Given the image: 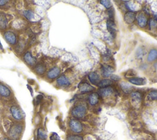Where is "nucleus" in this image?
<instances>
[{
  "mask_svg": "<svg viewBox=\"0 0 157 140\" xmlns=\"http://www.w3.org/2000/svg\"><path fill=\"white\" fill-rule=\"evenodd\" d=\"M24 131V127L20 124H15L12 125L7 132L9 138L11 140H18Z\"/></svg>",
  "mask_w": 157,
  "mask_h": 140,
  "instance_id": "obj_1",
  "label": "nucleus"
},
{
  "mask_svg": "<svg viewBox=\"0 0 157 140\" xmlns=\"http://www.w3.org/2000/svg\"><path fill=\"white\" fill-rule=\"evenodd\" d=\"M87 112V108L84 105L79 104L73 108L71 111L72 115L76 118H81L84 117Z\"/></svg>",
  "mask_w": 157,
  "mask_h": 140,
  "instance_id": "obj_2",
  "label": "nucleus"
},
{
  "mask_svg": "<svg viewBox=\"0 0 157 140\" xmlns=\"http://www.w3.org/2000/svg\"><path fill=\"white\" fill-rule=\"evenodd\" d=\"M10 112L13 118L16 121L20 122L24 119V114L20 108L16 105L12 106L10 108Z\"/></svg>",
  "mask_w": 157,
  "mask_h": 140,
  "instance_id": "obj_3",
  "label": "nucleus"
},
{
  "mask_svg": "<svg viewBox=\"0 0 157 140\" xmlns=\"http://www.w3.org/2000/svg\"><path fill=\"white\" fill-rule=\"evenodd\" d=\"M69 127L71 130L75 133H80L83 130L82 124L77 119H71L69 122Z\"/></svg>",
  "mask_w": 157,
  "mask_h": 140,
  "instance_id": "obj_4",
  "label": "nucleus"
},
{
  "mask_svg": "<svg viewBox=\"0 0 157 140\" xmlns=\"http://www.w3.org/2000/svg\"><path fill=\"white\" fill-rule=\"evenodd\" d=\"M4 38L6 39V41L11 45H14L16 43L17 38L14 33L10 31H8L4 33Z\"/></svg>",
  "mask_w": 157,
  "mask_h": 140,
  "instance_id": "obj_5",
  "label": "nucleus"
},
{
  "mask_svg": "<svg viewBox=\"0 0 157 140\" xmlns=\"http://www.w3.org/2000/svg\"><path fill=\"white\" fill-rule=\"evenodd\" d=\"M128 82L134 85H138V86H141L144 85L147 83V80L145 78L142 77H134V78H131L128 80Z\"/></svg>",
  "mask_w": 157,
  "mask_h": 140,
  "instance_id": "obj_6",
  "label": "nucleus"
},
{
  "mask_svg": "<svg viewBox=\"0 0 157 140\" xmlns=\"http://www.w3.org/2000/svg\"><path fill=\"white\" fill-rule=\"evenodd\" d=\"M57 83L58 86L61 87H67L71 85L69 79L64 75H61L58 77L57 80Z\"/></svg>",
  "mask_w": 157,
  "mask_h": 140,
  "instance_id": "obj_7",
  "label": "nucleus"
},
{
  "mask_svg": "<svg viewBox=\"0 0 157 140\" xmlns=\"http://www.w3.org/2000/svg\"><path fill=\"white\" fill-rule=\"evenodd\" d=\"M114 92V90L111 87H106V88H101L98 91V95L99 96H101V97L106 98L110 95H111Z\"/></svg>",
  "mask_w": 157,
  "mask_h": 140,
  "instance_id": "obj_8",
  "label": "nucleus"
},
{
  "mask_svg": "<svg viewBox=\"0 0 157 140\" xmlns=\"http://www.w3.org/2000/svg\"><path fill=\"white\" fill-rule=\"evenodd\" d=\"M60 74V69L58 67H53L47 72V77L49 79H55Z\"/></svg>",
  "mask_w": 157,
  "mask_h": 140,
  "instance_id": "obj_9",
  "label": "nucleus"
},
{
  "mask_svg": "<svg viewBox=\"0 0 157 140\" xmlns=\"http://www.w3.org/2000/svg\"><path fill=\"white\" fill-rule=\"evenodd\" d=\"M114 72V69L108 65H104L101 67V72L104 77H108L111 76L113 72Z\"/></svg>",
  "mask_w": 157,
  "mask_h": 140,
  "instance_id": "obj_10",
  "label": "nucleus"
},
{
  "mask_svg": "<svg viewBox=\"0 0 157 140\" xmlns=\"http://www.w3.org/2000/svg\"><path fill=\"white\" fill-rule=\"evenodd\" d=\"M137 21L138 25L141 28H144L147 24L148 20L145 16L142 13L139 14L137 16Z\"/></svg>",
  "mask_w": 157,
  "mask_h": 140,
  "instance_id": "obj_11",
  "label": "nucleus"
},
{
  "mask_svg": "<svg viewBox=\"0 0 157 140\" xmlns=\"http://www.w3.org/2000/svg\"><path fill=\"white\" fill-rule=\"evenodd\" d=\"M107 28L108 30V31L111 33V34L113 36H115L117 32V27L116 24H115L114 22L112 20H108L107 22Z\"/></svg>",
  "mask_w": 157,
  "mask_h": 140,
  "instance_id": "obj_12",
  "label": "nucleus"
},
{
  "mask_svg": "<svg viewBox=\"0 0 157 140\" xmlns=\"http://www.w3.org/2000/svg\"><path fill=\"white\" fill-rule=\"evenodd\" d=\"M25 61L29 66H34L36 63V59L32 56L29 52H27L24 55Z\"/></svg>",
  "mask_w": 157,
  "mask_h": 140,
  "instance_id": "obj_13",
  "label": "nucleus"
},
{
  "mask_svg": "<svg viewBox=\"0 0 157 140\" xmlns=\"http://www.w3.org/2000/svg\"><path fill=\"white\" fill-rule=\"evenodd\" d=\"M132 103H135V105H138L142 100V95L139 92H134L131 94Z\"/></svg>",
  "mask_w": 157,
  "mask_h": 140,
  "instance_id": "obj_14",
  "label": "nucleus"
},
{
  "mask_svg": "<svg viewBox=\"0 0 157 140\" xmlns=\"http://www.w3.org/2000/svg\"><path fill=\"white\" fill-rule=\"evenodd\" d=\"M89 80L91 83L93 85H98V83L100 81V75L96 72H91L88 75Z\"/></svg>",
  "mask_w": 157,
  "mask_h": 140,
  "instance_id": "obj_15",
  "label": "nucleus"
},
{
  "mask_svg": "<svg viewBox=\"0 0 157 140\" xmlns=\"http://www.w3.org/2000/svg\"><path fill=\"white\" fill-rule=\"evenodd\" d=\"M136 19V15L133 12H128L124 16V21L127 24H131L134 22Z\"/></svg>",
  "mask_w": 157,
  "mask_h": 140,
  "instance_id": "obj_16",
  "label": "nucleus"
},
{
  "mask_svg": "<svg viewBox=\"0 0 157 140\" xmlns=\"http://www.w3.org/2000/svg\"><path fill=\"white\" fill-rule=\"evenodd\" d=\"M11 95V92L6 86L0 84V96L4 98H8Z\"/></svg>",
  "mask_w": 157,
  "mask_h": 140,
  "instance_id": "obj_17",
  "label": "nucleus"
},
{
  "mask_svg": "<svg viewBox=\"0 0 157 140\" xmlns=\"http://www.w3.org/2000/svg\"><path fill=\"white\" fill-rule=\"evenodd\" d=\"M99 95L97 93H91L88 97V101L90 105L95 106L99 102Z\"/></svg>",
  "mask_w": 157,
  "mask_h": 140,
  "instance_id": "obj_18",
  "label": "nucleus"
},
{
  "mask_svg": "<svg viewBox=\"0 0 157 140\" xmlns=\"http://www.w3.org/2000/svg\"><path fill=\"white\" fill-rule=\"evenodd\" d=\"M93 89L94 88L92 86L88 84L87 83H82L79 86V90L81 93H88L93 91Z\"/></svg>",
  "mask_w": 157,
  "mask_h": 140,
  "instance_id": "obj_19",
  "label": "nucleus"
},
{
  "mask_svg": "<svg viewBox=\"0 0 157 140\" xmlns=\"http://www.w3.org/2000/svg\"><path fill=\"white\" fill-rule=\"evenodd\" d=\"M47 135L45 130L43 128H39L38 130L37 138L38 140H46Z\"/></svg>",
  "mask_w": 157,
  "mask_h": 140,
  "instance_id": "obj_20",
  "label": "nucleus"
},
{
  "mask_svg": "<svg viewBox=\"0 0 157 140\" xmlns=\"http://www.w3.org/2000/svg\"><path fill=\"white\" fill-rule=\"evenodd\" d=\"M120 86L122 90L126 93H130L132 92V90L133 89V88L131 85H130L128 83L124 82H121L120 84Z\"/></svg>",
  "mask_w": 157,
  "mask_h": 140,
  "instance_id": "obj_21",
  "label": "nucleus"
},
{
  "mask_svg": "<svg viewBox=\"0 0 157 140\" xmlns=\"http://www.w3.org/2000/svg\"><path fill=\"white\" fill-rule=\"evenodd\" d=\"M156 59H157V50L155 49H153L150 50L147 57V61L151 63L154 61Z\"/></svg>",
  "mask_w": 157,
  "mask_h": 140,
  "instance_id": "obj_22",
  "label": "nucleus"
},
{
  "mask_svg": "<svg viewBox=\"0 0 157 140\" xmlns=\"http://www.w3.org/2000/svg\"><path fill=\"white\" fill-rule=\"evenodd\" d=\"M112 84V82L111 80L103 79V80H101L100 81V82L98 83L97 86L101 88H102L108 87L109 86H110Z\"/></svg>",
  "mask_w": 157,
  "mask_h": 140,
  "instance_id": "obj_23",
  "label": "nucleus"
},
{
  "mask_svg": "<svg viewBox=\"0 0 157 140\" xmlns=\"http://www.w3.org/2000/svg\"><path fill=\"white\" fill-rule=\"evenodd\" d=\"M7 24V20L5 17V15L0 14V28L4 29L6 28Z\"/></svg>",
  "mask_w": 157,
  "mask_h": 140,
  "instance_id": "obj_24",
  "label": "nucleus"
},
{
  "mask_svg": "<svg viewBox=\"0 0 157 140\" xmlns=\"http://www.w3.org/2000/svg\"><path fill=\"white\" fill-rule=\"evenodd\" d=\"M24 15L29 21H32L35 17V13L32 11H31V10H26L24 13Z\"/></svg>",
  "mask_w": 157,
  "mask_h": 140,
  "instance_id": "obj_25",
  "label": "nucleus"
},
{
  "mask_svg": "<svg viewBox=\"0 0 157 140\" xmlns=\"http://www.w3.org/2000/svg\"><path fill=\"white\" fill-rule=\"evenodd\" d=\"M126 5V7L129 9L131 10V11H138V10L139 9V6L138 3H127L125 4Z\"/></svg>",
  "mask_w": 157,
  "mask_h": 140,
  "instance_id": "obj_26",
  "label": "nucleus"
},
{
  "mask_svg": "<svg viewBox=\"0 0 157 140\" xmlns=\"http://www.w3.org/2000/svg\"><path fill=\"white\" fill-rule=\"evenodd\" d=\"M35 71L37 74H39V75H42V74H43L45 71H46V67L43 64H38L36 67H35Z\"/></svg>",
  "mask_w": 157,
  "mask_h": 140,
  "instance_id": "obj_27",
  "label": "nucleus"
},
{
  "mask_svg": "<svg viewBox=\"0 0 157 140\" xmlns=\"http://www.w3.org/2000/svg\"><path fill=\"white\" fill-rule=\"evenodd\" d=\"M11 122H10V121H9V119H4V121L3 122V126L5 129L6 132H8L10 128V127H12Z\"/></svg>",
  "mask_w": 157,
  "mask_h": 140,
  "instance_id": "obj_28",
  "label": "nucleus"
},
{
  "mask_svg": "<svg viewBox=\"0 0 157 140\" xmlns=\"http://www.w3.org/2000/svg\"><path fill=\"white\" fill-rule=\"evenodd\" d=\"M148 97L152 101H157V91H152L149 93Z\"/></svg>",
  "mask_w": 157,
  "mask_h": 140,
  "instance_id": "obj_29",
  "label": "nucleus"
},
{
  "mask_svg": "<svg viewBox=\"0 0 157 140\" xmlns=\"http://www.w3.org/2000/svg\"><path fill=\"white\" fill-rule=\"evenodd\" d=\"M101 4L107 9H110L112 6L111 2L108 1V0H102V1H101Z\"/></svg>",
  "mask_w": 157,
  "mask_h": 140,
  "instance_id": "obj_30",
  "label": "nucleus"
},
{
  "mask_svg": "<svg viewBox=\"0 0 157 140\" xmlns=\"http://www.w3.org/2000/svg\"><path fill=\"white\" fill-rule=\"evenodd\" d=\"M66 140H83V138L79 135H69L66 138Z\"/></svg>",
  "mask_w": 157,
  "mask_h": 140,
  "instance_id": "obj_31",
  "label": "nucleus"
},
{
  "mask_svg": "<svg viewBox=\"0 0 157 140\" xmlns=\"http://www.w3.org/2000/svg\"><path fill=\"white\" fill-rule=\"evenodd\" d=\"M144 55V50L142 48H139L138 49V51L136 52V56L138 58L141 59L142 58V57Z\"/></svg>",
  "mask_w": 157,
  "mask_h": 140,
  "instance_id": "obj_32",
  "label": "nucleus"
},
{
  "mask_svg": "<svg viewBox=\"0 0 157 140\" xmlns=\"http://www.w3.org/2000/svg\"><path fill=\"white\" fill-rule=\"evenodd\" d=\"M108 13H109L110 20H112V21H113V19L114 17V10L113 9V7H111L109 9V10L108 11Z\"/></svg>",
  "mask_w": 157,
  "mask_h": 140,
  "instance_id": "obj_33",
  "label": "nucleus"
},
{
  "mask_svg": "<svg viewBox=\"0 0 157 140\" xmlns=\"http://www.w3.org/2000/svg\"><path fill=\"white\" fill-rule=\"evenodd\" d=\"M111 80H112L116 81V82L120 80V77L117 75H112L111 76Z\"/></svg>",
  "mask_w": 157,
  "mask_h": 140,
  "instance_id": "obj_34",
  "label": "nucleus"
},
{
  "mask_svg": "<svg viewBox=\"0 0 157 140\" xmlns=\"http://www.w3.org/2000/svg\"><path fill=\"white\" fill-rule=\"evenodd\" d=\"M7 2V1H1H1H0V6H4Z\"/></svg>",
  "mask_w": 157,
  "mask_h": 140,
  "instance_id": "obj_35",
  "label": "nucleus"
},
{
  "mask_svg": "<svg viewBox=\"0 0 157 140\" xmlns=\"http://www.w3.org/2000/svg\"><path fill=\"white\" fill-rule=\"evenodd\" d=\"M1 140H11V139H9V138H3V139H2Z\"/></svg>",
  "mask_w": 157,
  "mask_h": 140,
  "instance_id": "obj_36",
  "label": "nucleus"
},
{
  "mask_svg": "<svg viewBox=\"0 0 157 140\" xmlns=\"http://www.w3.org/2000/svg\"><path fill=\"white\" fill-rule=\"evenodd\" d=\"M154 67H155V68L157 70V63H156L154 64Z\"/></svg>",
  "mask_w": 157,
  "mask_h": 140,
  "instance_id": "obj_37",
  "label": "nucleus"
},
{
  "mask_svg": "<svg viewBox=\"0 0 157 140\" xmlns=\"http://www.w3.org/2000/svg\"><path fill=\"white\" fill-rule=\"evenodd\" d=\"M0 46H1V42H0ZM1 47H2V46H1Z\"/></svg>",
  "mask_w": 157,
  "mask_h": 140,
  "instance_id": "obj_38",
  "label": "nucleus"
}]
</instances>
